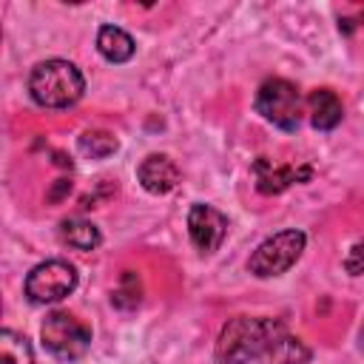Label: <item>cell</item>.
Instances as JSON below:
<instances>
[{
	"label": "cell",
	"instance_id": "obj_1",
	"mask_svg": "<svg viewBox=\"0 0 364 364\" xmlns=\"http://www.w3.org/2000/svg\"><path fill=\"white\" fill-rule=\"evenodd\" d=\"M284 336H287V327L279 318L236 316L219 333L216 364H250V361L264 364Z\"/></svg>",
	"mask_w": 364,
	"mask_h": 364
},
{
	"label": "cell",
	"instance_id": "obj_2",
	"mask_svg": "<svg viewBox=\"0 0 364 364\" xmlns=\"http://www.w3.org/2000/svg\"><path fill=\"white\" fill-rule=\"evenodd\" d=\"M85 91L80 68L68 60H46L28 74V94L43 108H68Z\"/></svg>",
	"mask_w": 364,
	"mask_h": 364
},
{
	"label": "cell",
	"instance_id": "obj_3",
	"mask_svg": "<svg viewBox=\"0 0 364 364\" xmlns=\"http://www.w3.org/2000/svg\"><path fill=\"white\" fill-rule=\"evenodd\" d=\"M40 338H43L46 350L63 361H77L91 347V330L77 316H71L65 310L46 316V321L40 327Z\"/></svg>",
	"mask_w": 364,
	"mask_h": 364
},
{
	"label": "cell",
	"instance_id": "obj_4",
	"mask_svg": "<svg viewBox=\"0 0 364 364\" xmlns=\"http://www.w3.org/2000/svg\"><path fill=\"white\" fill-rule=\"evenodd\" d=\"M304 245H307V236H304L301 230H296V228H293V230H282V233L264 239V242L253 250V256H250V262H247V270H250L253 276H259V279L282 276L284 270H290V267L299 262Z\"/></svg>",
	"mask_w": 364,
	"mask_h": 364
},
{
	"label": "cell",
	"instance_id": "obj_5",
	"mask_svg": "<svg viewBox=\"0 0 364 364\" xmlns=\"http://www.w3.org/2000/svg\"><path fill=\"white\" fill-rule=\"evenodd\" d=\"M256 111L282 131H296L301 122V97L299 88L287 80H264L256 91Z\"/></svg>",
	"mask_w": 364,
	"mask_h": 364
},
{
	"label": "cell",
	"instance_id": "obj_6",
	"mask_svg": "<svg viewBox=\"0 0 364 364\" xmlns=\"http://www.w3.org/2000/svg\"><path fill=\"white\" fill-rule=\"evenodd\" d=\"M74 287H77V270L63 259H48L26 276V296L31 304H54L65 299Z\"/></svg>",
	"mask_w": 364,
	"mask_h": 364
},
{
	"label": "cell",
	"instance_id": "obj_7",
	"mask_svg": "<svg viewBox=\"0 0 364 364\" xmlns=\"http://www.w3.org/2000/svg\"><path fill=\"white\" fill-rule=\"evenodd\" d=\"M188 233L202 253H213L228 236V216L210 205L196 202L188 210Z\"/></svg>",
	"mask_w": 364,
	"mask_h": 364
},
{
	"label": "cell",
	"instance_id": "obj_8",
	"mask_svg": "<svg viewBox=\"0 0 364 364\" xmlns=\"http://www.w3.org/2000/svg\"><path fill=\"white\" fill-rule=\"evenodd\" d=\"M136 179H139V185H142L148 193H156V196H159V193H168V191L176 188V182H179V168L173 165L171 156H165V154H151V156H145V159L139 162Z\"/></svg>",
	"mask_w": 364,
	"mask_h": 364
},
{
	"label": "cell",
	"instance_id": "obj_9",
	"mask_svg": "<svg viewBox=\"0 0 364 364\" xmlns=\"http://www.w3.org/2000/svg\"><path fill=\"white\" fill-rule=\"evenodd\" d=\"M310 173H313L310 168H279V165H270L267 159H259L256 162V188L262 193H282L293 182L310 179Z\"/></svg>",
	"mask_w": 364,
	"mask_h": 364
},
{
	"label": "cell",
	"instance_id": "obj_10",
	"mask_svg": "<svg viewBox=\"0 0 364 364\" xmlns=\"http://www.w3.org/2000/svg\"><path fill=\"white\" fill-rule=\"evenodd\" d=\"M307 105H310V122L313 128L318 131H330L341 122L344 117V108H341V100L330 91V88H316L310 97H307Z\"/></svg>",
	"mask_w": 364,
	"mask_h": 364
},
{
	"label": "cell",
	"instance_id": "obj_11",
	"mask_svg": "<svg viewBox=\"0 0 364 364\" xmlns=\"http://www.w3.org/2000/svg\"><path fill=\"white\" fill-rule=\"evenodd\" d=\"M134 37L117 26H102L97 31V51L108 60V63H128L134 57Z\"/></svg>",
	"mask_w": 364,
	"mask_h": 364
},
{
	"label": "cell",
	"instance_id": "obj_12",
	"mask_svg": "<svg viewBox=\"0 0 364 364\" xmlns=\"http://www.w3.org/2000/svg\"><path fill=\"white\" fill-rule=\"evenodd\" d=\"M60 239L74 250H94L100 245V230L85 219H65L60 225Z\"/></svg>",
	"mask_w": 364,
	"mask_h": 364
},
{
	"label": "cell",
	"instance_id": "obj_13",
	"mask_svg": "<svg viewBox=\"0 0 364 364\" xmlns=\"http://www.w3.org/2000/svg\"><path fill=\"white\" fill-rule=\"evenodd\" d=\"M0 364H34L28 338L14 330H3L0 333Z\"/></svg>",
	"mask_w": 364,
	"mask_h": 364
},
{
	"label": "cell",
	"instance_id": "obj_14",
	"mask_svg": "<svg viewBox=\"0 0 364 364\" xmlns=\"http://www.w3.org/2000/svg\"><path fill=\"white\" fill-rule=\"evenodd\" d=\"M77 148H80V154H85V156H91V159H105V156H111V154L119 148V142H117V136L108 134V131H85V134L77 139Z\"/></svg>",
	"mask_w": 364,
	"mask_h": 364
},
{
	"label": "cell",
	"instance_id": "obj_15",
	"mask_svg": "<svg viewBox=\"0 0 364 364\" xmlns=\"http://www.w3.org/2000/svg\"><path fill=\"white\" fill-rule=\"evenodd\" d=\"M307 361H310V350H307L299 338L284 336V338L276 344V350L267 355L264 364H307Z\"/></svg>",
	"mask_w": 364,
	"mask_h": 364
},
{
	"label": "cell",
	"instance_id": "obj_16",
	"mask_svg": "<svg viewBox=\"0 0 364 364\" xmlns=\"http://www.w3.org/2000/svg\"><path fill=\"white\" fill-rule=\"evenodd\" d=\"M111 301L119 307V310H134L136 304H139V279H136V273H125L122 276V282H119V287L111 293Z\"/></svg>",
	"mask_w": 364,
	"mask_h": 364
},
{
	"label": "cell",
	"instance_id": "obj_17",
	"mask_svg": "<svg viewBox=\"0 0 364 364\" xmlns=\"http://www.w3.org/2000/svg\"><path fill=\"white\" fill-rule=\"evenodd\" d=\"M344 267L350 276H361L364 273V245H353L347 259H344Z\"/></svg>",
	"mask_w": 364,
	"mask_h": 364
},
{
	"label": "cell",
	"instance_id": "obj_18",
	"mask_svg": "<svg viewBox=\"0 0 364 364\" xmlns=\"http://www.w3.org/2000/svg\"><path fill=\"white\" fill-rule=\"evenodd\" d=\"M68 193H71V182H68V179H57V182L51 185V191H48L46 199H48V202H60V199H65Z\"/></svg>",
	"mask_w": 364,
	"mask_h": 364
},
{
	"label": "cell",
	"instance_id": "obj_19",
	"mask_svg": "<svg viewBox=\"0 0 364 364\" xmlns=\"http://www.w3.org/2000/svg\"><path fill=\"white\" fill-rule=\"evenodd\" d=\"M341 28L350 34V31H353V20H341Z\"/></svg>",
	"mask_w": 364,
	"mask_h": 364
},
{
	"label": "cell",
	"instance_id": "obj_20",
	"mask_svg": "<svg viewBox=\"0 0 364 364\" xmlns=\"http://www.w3.org/2000/svg\"><path fill=\"white\" fill-rule=\"evenodd\" d=\"M358 341H361V350H364V327H361V333H358Z\"/></svg>",
	"mask_w": 364,
	"mask_h": 364
}]
</instances>
